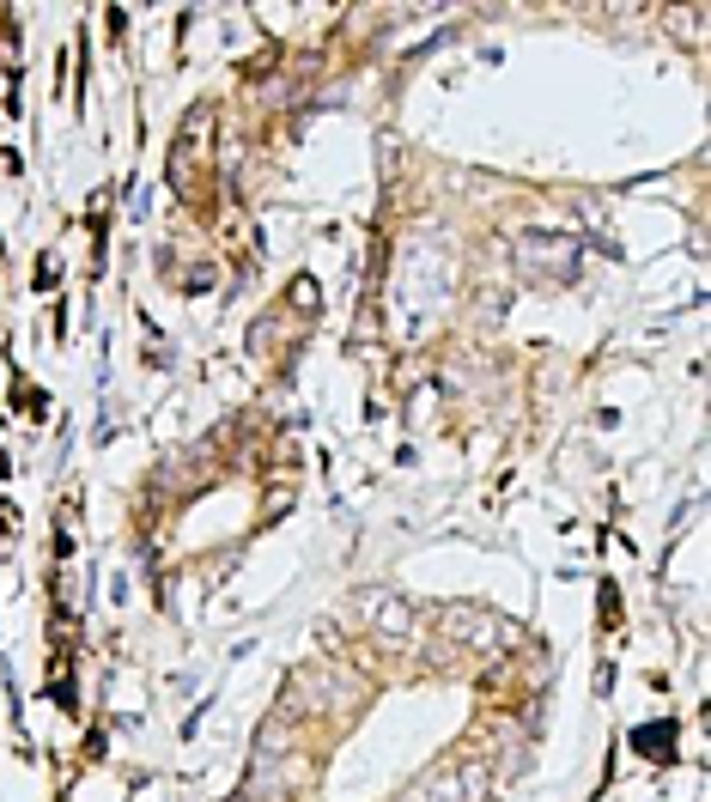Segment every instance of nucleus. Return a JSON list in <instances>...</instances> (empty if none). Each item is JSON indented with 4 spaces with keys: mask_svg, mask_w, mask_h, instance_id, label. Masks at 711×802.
<instances>
[{
    "mask_svg": "<svg viewBox=\"0 0 711 802\" xmlns=\"http://www.w3.org/2000/svg\"><path fill=\"white\" fill-rule=\"evenodd\" d=\"M438 632L450 638V645H499V638H511V626L481 602H444L438 608Z\"/></svg>",
    "mask_w": 711,
    "mask_h": 802,
    "instance_id": "nucleus-1",
    "label": "nucleus"
},
{
    "mask_svg": "<svg viewBox=\"0 0 711 802\" xmlns=\"http://www.w3.org/2000/svg\"><path fill=\"white\" fill-rule=\"evenodd\" d=\"M517 262L541 280H572L578 274V244L572 237H553V231H523L517 237Z\"/></svg>",
    "mask_w": 711,
    "mask_h": 802,
    "instance_id": "nucleus-2",
    "label": "nucleus"
},
{
    "mask_svg": "<svg viewBox=\"0 0 711 802\" xmlns=\"http://www.w3.org/2000/svg\"><path fill=\"white\" fill-rule=\"evenodd\" d=\"M353 608H359V620L383 638V645H402V638L414 632V608H408L402 596H395V590H365Z\"/></svg>",
    "mask_w": 711,
    "mask_h": 802,
    "instance_id": "nucleus-3",
    "label": "nucleus"
},
{
    "mask_svg": "<svg viewBox=\"0 0 711 802\" xmlns=\"http://www.w3.org/2000/svg\"><path fill=\"white\" fill-rule=\"evenodd\" d=\"M292 304H304V310H310V304H316V286H310V280H298V286H292Z\"/></svg>",
    "mask_w": 711,
    "mask_h": 802,
    "instance_id": "nucleus-4",
    "label": "nucleus"
}]
</instances>
